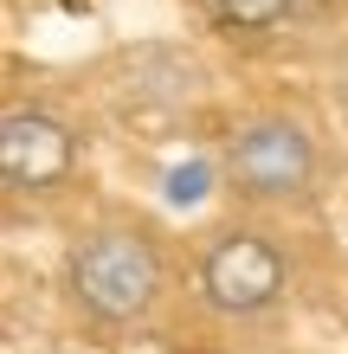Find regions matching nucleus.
<instances>
[{"label":"nucleus","instance_id":"nucleus-1","mask_svg":"<svg viewBox=\"0 0 348 354\" xmlns=\"http://www.w3.org/2000/svg\"><path fill=\"white\" fill-rule=\"evenodd\" d=\"M65 290L77 316L97 328H136L155 316L161 290H168V252H161L149 219H97L71 239L65 252Z\"/></svg>","mask_w":348,"mask_h":354},{"label":"nucleus","instance_id":"nucleus-2","mask_svg":"<svg viewBox=\"0 0 348 354\" xmlns=\"http://www.w3.org/2000/svg\"><path fill=\"white\" fill-rule=\"evenodd\" d=\"M219 180L252 206H291L310 200L322 180V149L310 136V122L291 110H258L219 149Z\"/></svg>","mask_w":348,"mask_h":354},{"label":"nucleus","instance_id":"nucleus-3","mask_svg":"<svg viewBox=\"0 0 348 354\" xmlns=\"http://www.w3.org/2000/svg\"><path fill=\"white\" fill-rule=\"evenodd\" d=\"M194 283H200V303H207L213 316L252 322V316L284 303L291 258H284V245L271 232H258V225H219V232L200 245Z\"/></svg>","mask_w":348,"mask_h":354},{"label":"nucleus","instance_id":"nucleus-4","mask_svg":"<svg viewBox=\"0 0 348 354\" xmlns=\"http://www.w3.org/2000/svg\"><path fill=\"white\" fill-rule=\"evenodd\" d=\"M77 168V136L65 116L39 110V103H13L0 116V174L13 194H52Z\"/></svg>","mask_w":348,"mask_h":354},{"label":"nucleus","instance_id":"nucleus-5","mask_svg":"<svg viewBox=\"0 0 348 354\" xmlns=\"http://www.w3.org/2000/svg\"><path fill=\"white\" fill-rule=\"evenodd\" d=\"M297 0H213V13H219V26H232V32H271L291 19Z\"/></svg>","mask_w":348,"mask_h":354},{"label":"nucleus","instance_id":"nucleus-6","mask_svg":"<svg viewBox=\"0 0 348 354\" xmlns=\"http://www.w3.org/2000/svg\"><path fill=\"white\" fill-rule=\"evenodd\" d=\"M342 103H348V77H342Z\"/></svg>","mask_w":348,"mask_h":354}]
</instances>
